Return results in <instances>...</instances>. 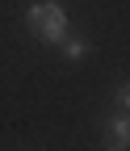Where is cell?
Listing matches in <instances>:
<instances>
[{
    "mask_svg": "<svg viewBox=\"0 0 130 151\" xmlns=\"http://www.w3.org/2000/svg\"><path fill=\"white\" fill-rule=\"evenodd\" d=\"M25 29L38 38L42 46H59L67 38V29H71L63 0H34V4L25 9Z\"/></svg>",
    "mask_w": 130,
    "mask_h": 151,
    "instance_id": "obj_1",
    "label": "cell"
},
{
    "mask_svg": "<svg viewBox=\"0 0 130 151\" xmlns=\"http://www.w3.org/2000/svg\"><path fill=\"white\" fill-rule=\"evenodd\" d=\"M101 134H105V147H113V151H126V147H130V122H126V109H118V118L101 122Z\"/></svg>",
    "mask_w": 130,
    "mask_h": 151,
    "instance_id": "obj_2",
    "label": "cell"
},
{
    "mask_svg": "<svg viewBox=\"0 0 130 151\" xmlns=\"http://www.w3.org/2000/svg\"><path fill=\"white\" fill-rule=\"evenodd\" d=\"M55 50H59L67 63H80V59H88V55H92V42H84L80 34H71V29H67V38H63V42L55 46Z\"/></svg>",
    "mask_w": 130,
    "mask_h": 151,
    "instance_id": "obj_3",
    "label": "cell"
},
{
    "mask_svg": "<svg viewBox=\"0 0 130 151\" xmlns=\"http://www.w3.org/2000/svg\"><path fill=\"white\" fill-rule=\"evenodd\" d=\"M113 105H118V109H130V88H126V84L113 88Z\"/></svg>",
    "mask_w": 130,
    "mask_h": 151,
    "instance_id": "obj_4",
    "label": "cell"
}]
</instances>
